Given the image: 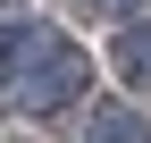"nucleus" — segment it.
I'll list each match as a JSON object with an SVG mask.
<instances>
[{
  "instance_id": "obj_1",
  "label": "nucleus",
  "mask_w": 151,
  "mask_h": 143,
  "mask_svg": "<svg viewBox=\"0 0 151 143\" xmlns=\"http://www.w3.org/2000/svg\"><path fill=\"white\" fill-rule=\"evenodd\" d=\"M67 93H76V59H67V51H50V59L25 76V101H34V110H59Z\"/></svg>"
},
{
  "instance_id": "obj_2",
  "label": "nucleus",
  "mask_w": 151,
  "mask_h": 143,
  "mask_svg": "<svg viewBox=\"0 0 151 143\" xmlns=\"http://www.w3.org/2000/svg\"><path fill=\"white\" fill-rule=\"evenodd\" d=\"M92 135H101V143H143V126H134V118H118V110H109V118H101Z\"/></svg>"
}]
</instances>
